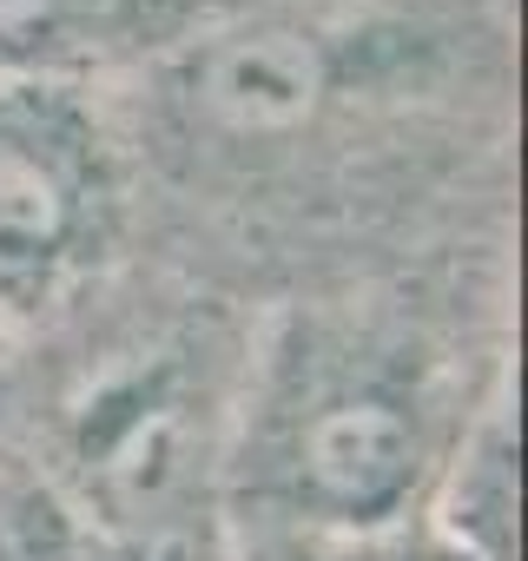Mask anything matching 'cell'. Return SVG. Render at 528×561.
I'll return each instance as SVG.
<instances>
[{"instance_id": "cell-1", "label": "cell", "mask_w": 528, "mask_h": 561, "mask_svg": "<svg viewBox=\"0 0 528 561\" xmlns=\"http://www.w3.org/2000/svg\"><path fill=\"white\" fill-rule=\"evenodd\" d=\"M429 462L423 410L403 383L337 377L324 383L285 436V489L298 515L331 528L390 522Z\"/></svg>"}, {"instance_id": "cell-2", "label": "cell", "mask_w": 528, "mask_h": 561, "mask_svg": "<svg viewBox=\"0 0 528 561\" xmlns=\"http://www.w3.org/2000/svg\"><path fill=\"white\" fill-rule=\"evenodd\" d=\"M331 100V54L305 27H238L192 54L185 106L231 139H285Z\"/></svg>"}, {"instance_id": "cell-3", "label": "cell", "mask_w": 528, "mask_h": 561, "mask_svg": "<svg viewBox=\"0 0 528 561\" xmlns=\"http://www.w3.org/2000/svg\"><path fill=\"white\" fill-rule=\"evenodd\" d=\"M73 225L80 198L67 165L21 133H0V277L54 264L73 244Z\"/></svg>"}, {"instance_id": "cell-6", "label": "cell", "mask_w": 528, "mask_h": 561, "mask_svg": "<svg viewBox=\"0 0 528 561\" xmlns=\"http://www.w3.org/2000/svg\"><path fill=\"white\" fill-rule=\"evenodd\" d=\"M331 561H351V554H331Z\"/></svg>"}, {"instance_id": "cell-4", "label": "cell", "mask_w": 528, "mask_h": 561, "mask_svg": "<svg viewBox=\"0 0 528 561\" xmlns=\"http://www.w3.org/2000/svg\"><path fill=\"white\" fill-rule=\"evenodd\" d=\"M27 561H133L106 528H93L87 515L67 508H41L27 522Z\"/></svg>"}, {"instance_id": "cell-5", "label": "cell", "mask_w": 528, "mask_h": 561, "mask_svg": "<svg viewBox=\"0 0 528 561\" xmlns=\"http://www.w3.org/2000/svg\"><path fill=\"white\" fill-rule=\"evenodd\" d=\"M73 0H0V41H34L47 34Z\"/></svg>"}]
</instances>
